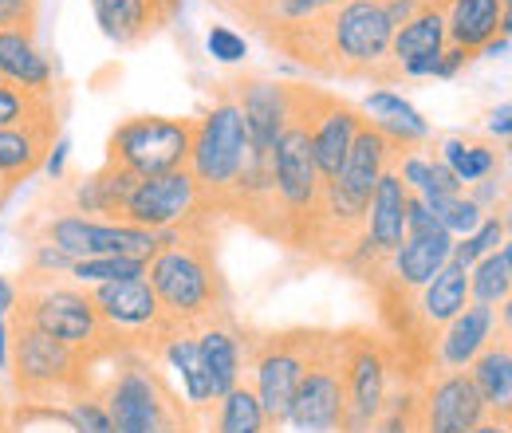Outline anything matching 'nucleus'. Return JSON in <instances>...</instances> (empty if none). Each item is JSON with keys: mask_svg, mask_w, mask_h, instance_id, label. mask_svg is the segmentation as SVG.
I'll return each instance as SVG.
<instances>
[{"mask_svg": "<svg viewBox=\"0 0 512 433\" xmlns=\"http://www.w3.org/2000/svg\"><path fill=\"white\" fill-rule=\"evenodd\" d=\"M67 150H71V142H67L64 134H60V138H56V146H52V150H48V162H44V170H48V174H52V178H56V182H60V178H64Z\"/></svg>", "mask_w": 512, "mask_h": 433, "instance_id": "40", "label": "nucleus"}, {"mask_svg": "<svg viewBox=\"0 0 512 433\" xmlns=\"http://www.w3.org/2000/svg\"><path fill=\"white\" fill-rule=\"evenodd\" d=\"M469 433H512V418H489V422H481L477 430Z\"/></svg>", "mask_w": 512, "mask_h": 433, "instance_id": "43", "label": "nucleus"}, {"mask_svg": "<svg viewBox=\"0 0 512 433\" xmlns=\"http://www.w3.org/2000/svg\"><path fill=\"white\" fill-rule=\"evenodd\" d=\"M469 378L489 406V418H512V343L509 319L493 331V339L481 347V355L469 363Z\"/></svg>", "mask_w": 512, "mask_h": 433, "instance_id": "22", "label": "nucleus"}, {"mask_svg": "<svg viewBox=\"0 0 512 433\" xmlns=\"http://www.w3.org/2000/svg\"><path fill=\"white\" fill-rule=\"evenodd\" d=\"M398 158L383 170L379 186H375L371 201H367V217H363V245L371 248L375 256H383V260H390V252L402 245V237H406L410 186L398 178Z\"/></svg>", "mask_w": 512, "mask_h": 433, "instance_id": "19", "label": "nucleus"}, {"mask_svg": "<svg viewBox=\"0 0 512 433\" xmlns=\"http://www.w3.org/2000/svg\"><path fill=\"white\" fill-rule=\"evenodd\" d=\"M146 284L162 319L193 335L205 323H229L233 300L217 260V225H190L162 233L158 252L146 260Z\"/></svg>", "mask_w": 512, "mask_h": 433, "instance_id": "1", "label": "nucleus"}, {"mask_svg": "<svg viewBox=\"0 0 512 433\" xmlns=\"http://www.w3.org/2000/svg\"><path fill=\"white\" fill-rule=\"evenodd\" d=\"M509 36L512 32H497V36L481 48V56H489V60H505V56H509Z\"/></svg>", "mask_w": 512, "mask_h": 433, "instance_id": "42", "label": "nucleus"}, {"mask_svg": "<svg viewBox=\"0 0 512 433\" xmlns=\"http://www.w3.org/2000/svg\"><path fill=\"white\" fill-rule=\"evenodd\" d=\"M312 335L316 327H292V331H268L245 339V363L253 367L256 402L264 410V422L272 430H280L288 422V410L296 402L300 378L308 367V351H312Z\"/></svg>", "mask_w": 512, "mask_h": 433, "instance_id": "8", "label": "nucleus"}, {"mask_svg": "<svg viewBox=\"0 0 512 433\" xmlns=\"http://www.w3.org/2000/svg\"><path fill=\"white\" fill-rule=\"evenodd\" d=\"M193 339H197L201 363L209 371V382H213V398H225L241 382V367H245V339H241L237 319L205 323L193 331Z\"/></svg>", "mask_w": 512, "mask_h": 433, "instance_id": "23", "label": "nucleus"}, {"mask_svg": "<svg viewBox=\"0 0 512 433\" xmlns=\"http://www.w3.org/2000/svg\"><path fill=\"white\" fill-rule=\"evenodd\" d=\"M0 79L36 95H52V63L36 48V32H0Z\"/></svg>", "mask_w": 512, "mask_h": 433, "instance_id": "25", "label": "nucleus"}, {"mask_svg": "<svg viewBox=\"0 0 512 433\" xmlns=\"http://www.w3.org/2000/svg\"><path fill=\"white\" fill-rule=\"evenodd\" d=\"M489 134H497L501 142H509V134H512V103H501V107L489 115Z\"/></svg>", "mask_w": 512, "mask_h": 433, "instance_id": "41", "label": "nucleus"}, {"mask_svg": "<svg viewBox=\"0 0 512 433\" xmlns=\"http://www.w3.org/2000/svg\"><path fill=\"white\" fill-rule=\"evenodd\" d=\"M501 245H509V205H501V213H485V221L469 233V237H457L449 248V260L461 264V268H473L481 256L497 252Z\"/></svg>", "mask_w": 512, "mask_h": 433, "instance_id": "32", "label": "nucleus"}, {"mask_svg": "<svg viewBox=\"0 0 512 433\" xmlns=\"http://www.w3.org/2000/svg\"><path fill=\"white\" fill-rule=\"evenodd\" d=\"M249 158H253V146H249L245 119H241L237 103L225 95L205 119H197L190 166H186L193 178H197L201 193L209 197V205L217 209V217H221L229 193H233L237 182L245 178Z\"/></svg>", "mask_w": 512, "mask_h": 433, "instance_id": "5", "label": "nucleus"}, {"mask_svg": "<svg viewBox=\"0 0 512 433\" xmlns=\"http://www.w3.org/2000/svg\"><path fill=\"white\" fill-rule=\"evenodd\" d=\"M205 48H209V56H213L217 63H241L245 56H249L245 36L233 32L229 24H213L209 36H205Z\"/></svg>", "mask_w": 512, "mask_h": 433, "instance_id": "37", "label": "nucleus"}, {"mask_svg": "<svg viewBox=\"0 0 512 433\" xmlns=\"http://www.w3.org/2000/svg\"><path fill=\"white\" fill-rule=\"evenodd\" d=\"M509 319V308H485V304H465L434 335V374L469 371V363L481 355V347L493 339V331Z\"/></svg>", "mask_w": 512, "mask_h": 433, "instance_id": "16", "label": "nucleus"}, {"mask_svg": "<svg viewBox=\"0 0 512 433\" xmlns=\"http://www.w3.org/2000/svg\"><path fill=\"white\" fill-rule=\"evenodd\" d=\"M91 8L103 36L119 48H130L166 28L182 12V0H91Z\"/></svg>", "mask_w": 512, "mask_h": 433, "instance_id": "20", "label": "nucleus"}, {"mask_svg": "<svg viewBox=\"0 0 512 433\" xmlns=\"http://www.w3.org/2000/svg\"><path fill=\"white\" fill-rule=\"evenodd\" d=\"M347 331H316L288 422L296 433H339L347 410Z\"/></svg>", "mask_w": 512, "mask_h": 433, "instance_id": "6", "label": "nucleus"}, {"mask_svg": "<svg viewBox=\"0 0 512 433\" xmlns=\"http://www.w3.org/2000/svg\"><path fill=\"white\" fill-rule=\"evenodd\" d=\"M390 351L386 339L375 331L351 327L347 339V410L339 433H371L386 394H390Z\"/></svg>", "mask_w": 512, "mask_h": 433, "instance_id": "12", "label": "nucleus"}, {"mask_svg": "<svg viewBox=\"0 0 512 433\" xmlns=\"http://www.w3.org/2000/svg\"><path fill=\"white\" fill-rule=\"evenodd\" d=\"M162 359L182 374V386H186V402H190V406L201 410V406L217 402V398H213V382H209V371H205V363H201V351H197V339H193V335H174V339L162 347Z\"/></svg>", "mask_w": 512, "mask_h": 433, "instance_id": "29", "label": "nucleus"}, {"mask_svg": "<svg viewBox=\"0 0 512 433\" xmlns=\"http://www.w3.org/2000/svg\"><path fill=\"white\" fill-rule=\"evenodd\" d=\"M56 252H64L67 260H87V256H134V260H150L162 233L123 225V221H95L83 213H60L40 229V241Z\"/></svg>", "mask_w": 512, "mask_h": 433, "instance_id": "11", "label": "nucleus"}, {"mask_svg": "<svg viewBox=\"0 0 512 433\" xmlns=\"http://www.w3.org/2000/svg\"><path fill=\"white\" fill-rule=\"evenodd\" d=\"M363 123H367L363 111L343 103L339 95H331V91L312 95V130H308V138H312V162H316L323 182H331L339 174V166H343V158H347V150H351V142H355Z\"/></svg>", "mask_w": 512, "mask_h": 433, "instance_id": "15", "label": "nucleus"}, {"mask_svg": "<svg viewBox=\"0 0 512 433\" xmlns=\"http://www.w3.org/2000/svg\"><path fill=\"white\" fill-rule=\"evenodd\" d=\"M142 178H134L127 170L103 162L95 174H87L75 186V213H99V221H123V205H127L130 189L138 186Z\"/></svg>", "mask_w": 512, "mask_h": 433, "instance_id": "26", "label": "nucleus"}, {"mask_svg": "<svg viewBox=\"0 0 512 433\" xmlns=\"http://www.w3.org/2000/svg\"><path fill=\"white\" fill-rule=\"evenodd\" d=\"M489 422V406L481 402L469 371L434 374L422 382V430L426 433H469Z\"/></svg>", "mask_w": 512, "mask_h": 433, "instance_id": "14", "label": "nucleus"}, {"mask_svg": "<svg viewBox=\"0 0 512 433\" xmlns=\"http://www.w3.org/2000/svg\"><path fill=\"white\" fill-rule=\"evenodd\" d=\"M123 225H138L150 233L190 229V225H217V209L201 193L190 170H174L162 178H142L130 189L123 205Z\"/></svg>", "mask_w": 512, "mask_h": 433, "instance_id": "10", "label": "nucleus"}, {"mask_svg": "<svg viewBox=\"0 0 512 433\" xmlns=\"http://www.w3.org/2000/svg\"><path fill=\"white\" fill-rule=\"evenodd\" d=\"M497 32H512L509 0H449L446 44L461 52H481Z\"/></svg>", "mask_w": 512, "mask_h": 433, "instance_id": "21", "label": "nucleus"}, {"mask_svg": "<svg viewBox=\"0 0 512 433\" xmlns=\"http://www.w3.org/2000/svg\"><path fill=\"white\" fill-rule=\"evenodd\" d=\"M449 248H453V237L442 229L426 233V237H402V245L394 248L390 260H386V276L394 284H402L406 292H422L449 260Z\"/></svg>", "mask_w": 512, "mask_h": 433, "instance_id": "24", "label": "nucleus"}, {"mask_svg": "<svg viewBox=\"0 0 512 433\" xmlns=\"http://www.w3.org/2000/svg\"><path fill=\"white\" fill-rule=\"evenodd\" d=\"M209 433H280L264 422V410L256 402V390L249 382H237L225 398H217L213 430Z\"/></svg>", "mask_w": 512, "mask_h": 433, "instance_id": "30", "label": "nucleus"}, {"mask_svg": "<svg viewBox=\"0 0 512 433\" xmlns=\"http://www.w3.org/2000/svg\"><path fill=\"white\" fill-rule=\"evenodd\" d=\"M438 158L453 170V178L461 186H477L481 178L497 174V166H501V150H493L489 142H473V138H449L442 142Z\"/></svg>", "mask_w": 512, "mask_h": 433, "instance_id": "31", "label": "nucleus"}, {"mask_svg": "<svg viewBox=\"0 0 512 433\" xmlns=\"http://www.w3.org/2000/svg\"><path fill=\"white\" fill-rule=\"evenodd\" d=\"M146 276V260L134 256H87V260H71V280L75 284H111V280H138Z\"/></svg>", "mask_w": 512, "mask_h": 433, "instance_id": "33", "label": "nucleus"}, {"mask_svg": "<svg viewBox=\"0 0 512 433\" xmlns=\"http://www.w3.org/2000/svg\"><path fill=\"white\" fill-rule=\"evenodd\" d=\"M442 52H446V8H422L418 16L394 28L386 63L406 79H422L434 75Z\"/></svg>", "mask_w": 512, "mask_h": 433, "instance_id": "17", "label": "nucleus"}, {"mask_svg": "<svg viewBox=\"0 0 512 433\" xmlns=\"http://www.w3.org/2000/svg\"><path fill=\"white\" fill-rule=\"evenodd\" d=\"M60 138V115L56 103H48L44 111H36L32 119L20 126H4L0 130V205L24 186L32 174L44 170L48 150Z\"/></svg>", "mask_w": 512, "mask_h": 433, "instance_id": "13", "label": "nucleus"}, {"mask_svg": "<svg viewBox=\"0 0 512 433\" xmlns=\"http://www.w3.org/2000/svg\"><path fill=\"white\" fill-rule=\"evenodd\" d=\"M390 40L394 20L386 16L383 0H347L331 12V60L343 79L371 75L379 83H394L398 71L386 63Z\"/></svg>", "mask_w": 512, "mask_h": 433, "instance_id": "9", "label": "nucleus"}, {"mask_svg": "<svg viewBox=\"0 0 512 433\" xmlns=\"http://www.w3.org/2000/svg\"><path fill=\"white\" fill-rule=\"evenodd\" d=\"M193 134H197V119L134 115L111 130L107 162L134 178H162L190 166Z\"/></svg>", "mask_w": 512, "mask_h": 433, "instance_id": "7", "label": "nucleus"}, {"mask_svg": "<svg viewBox=\"0 0 512 433\" xmlns=\"http://www.w3.org/2000/svg\"><path fill=\"white\" fill-rule=\"evenodd\" d=\"M99 398L119 433H201L193 414L197 406L170 386V378L158 371V359L150 355L119 351L115 374Z\"/></svg>", "mask_w": 512, "mask_h": 433, "instance_id": "3", "label": "nucleus"}, {"mask_svg": "<svg viewBox=\"0 0 512 433\" xmlns=\"http://www.w3.org/2000/svg\"><path fill=\"white\" fill-rule=\"evenodd\" d=\"M64 410L71 414V426H75V433H119L99 394H83V398L67 402Z\"/></svg>", "mask_w": 512, "mask_h": 433, "instance_id": "36", "label": "nucleus"}, {"mask_svg": "<svg viewBox=\"0 0 512 433\" xmlns=\"http://www.w3.org/2000/svg\"><path fill=\"white\" fill-rule=\"evenodd\" d=\"M12 304H16V288H12V284H8L4 276H0V315H4V319H8Z\"/></svg>", "mask_w": 512, "mask_h": 433, "instance_id": "44", "label": "nucleus"}, {"mask_svg": "<svg viewBox=\"0 0 512 433\" xmlns=\"http://www.w3.org/2000/svg\"><path fill=\"white\" fill-rule=\"evenodd\" d=\"M36 12H40V0H0V32L8 28L36 32Z\"/></svg>", "mask_w": 512, "mask_h": 433, "instance_id": "38", "label": "nucleus"}, {"mask_svg": "<svg viewBox=\"0 0 512 433\" xmlns=\"http://www.w3.org/2000/svg\"><path fill=\"white\" fill-rule=\"evenodd\" d=\"M422 201L430 205L434 221L446 229L453 241H457V237H469V233L485 221V209H481L473 197H465V193H453V197H422Z\"/></svg>", "mask_w": 512, "mask_h": 433, "instance_id": "34", "label": "nucleus"}, {"mask_svg": "<svg viewBox=\"0 0 512 433\" xmlns=\"http://www.w3.org/2000/svg\"><path fill=\"white\" fill-rule=\"evenodd\" d=\"M48 103H56V95H36V91H24V87L0 79V130L4 126H20L36 111H44Z\"/></svg>", "mask_w": 512, "mask_h": 433, "instance_id": "35", "label": "nucleus"}, {"mask_svg": "<svg viewBox=\"0 0 512 433\" xmlns=\"http://www.w3.org/2000/svg\"><path fill=\"white\" fill-rule=\"evenodd\" d=\"M8 371V319L0 315V374Z\"/></svg>", "mask_w": 512, "mask_h": 433, "instance_id": "45", "label": "nucleus"}, {"mask_svg": "<svg viewBox=\"0 0 512 433\" xmlns=\"http://www.w3.org/2000/svg\"><path fill=\"white\" fill-rule=\"evenodd\" d=\"M512 296V248L501 245L497 252L481 256L469 268V300L485 304V308H509Z\"/></svg>", "mask_w": 512, "mask_h": 433, "instance_id": "28", "label": "nucleus"}, {"mask_svg": "<svg viewBox=\"0 0 512 433\" xmlns=\"http://www.w3.org/2000/svg\"><path fill=\"white\" fill-rule=\"evenodd\" d=\"M233 87V103L245 119L249 130V146L253 154H272L280 130L288 123V83H268V79H237L229 83Z\"/></svg>", "mask_w": 512, "mask_h": 433, "instance_id": "18", "label": "nucleus"}, {"mask_svg": "<svg viewBox=\"0 0 512 433\" xmlns=\"http://www.w3.org/2000/svg\"><path fill=\"white\" fill-rule=\"evenodd\" d=\"M103 359L48 339L44 331L8 319V382L24 406H67L91 390V371Z\"/></svg>", "mask_w": 512, "mask_h": 433, "instance_id": "2", "label": "nucleus"}, {"mask_svg": "<svg viewBox=\"0 0 512 433\" xmlns=\"http://www.w3.org/2000/svg\"><path fill=\"white\" fill-rule=\"evenodd\" d=\"M469 60H477V56H473V52H461V48H446L438 67H434V79H453Z\"/></svg>", "mask_w": 512, "mask_h": 433, "instance_id": "39", "label": "nucleus"}, {"mask_svg": "<svg viewBox=\"0 0 512 433\" xmlns=\"http://www.w3.org/2000/svg\"><path fill=\"white\" fill-rule=\"evenodd\" d=\"M465 304H469V268H461V264H453V260H446V264L438 268V276L418 292V315H422V323H426L434 335H438Z\"/></svg>", "mask_w": 512, "mask_h": 433, "instance_id": "27", "label": "nucleus"}, {"mask_svg": "<svg viewBox=\"0 0 512 433\" xmlns=\"http://www.w3.org/2000/svg\"><path fill=\"white\" fill-rule=\"evenodd\" d=\"M8 319L28 323V327L44 331L48 339H60L67 347L91 351L95 359H107V355L115 359L123 351V343L103 323V315H99L91 292L83 284H56V280H48V284H20Z\"/></svg>", "mask_w": 512, "mask_h": 433, "instance_id": "4", "label": "nucleus"}]
</instances>
